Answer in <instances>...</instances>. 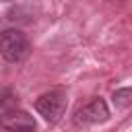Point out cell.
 Returning <instances> with one entry per match:
<instances>
[{
	"label": "cell",
	"mask_w": 132,
	"mask_h": 132,
	"mask_svg": "<svg viewBox=\"0 0 132 132\" xmlns=\"http://www.w3.org/2000/svg\"><path fill=\"white\" fill-rule=\"evenodd\" d=\"M0 50H2V58L10 64H19L23 60H27L31 45L29 39L25 37V33H21L19 29H4L0 35Z\"/></svg>",
	"instance_id": "6da1fadb"
},
{
	"label": "cell",
	"mask_w": 132,
	"mask_h": 132,
	"mask_svg": "<svg viewBox=\"0 0 132 132\" xmlns=\"http://www.w3.org/2000/svg\"><path fill=\"white\" fill-rule=\"evenodd\" d=\"M66 103H68V99H66V93L62 91V89H54V91H50V93H43L37 101H35V109H37V113L45 120V122H58L62 116H64V111H66Z\"/></svg>",
	"instance_id": "7a4b0ae2"
},
{
	"label": "cell",
	"mask_w": 132,
	"mask_h": 132,
	"mask_svg": "<svg viewBox=\"0 0 132 132\" xmlns=\"http://www.w3.org/2000/svg\"><path fill=\"white\" fill-rule=\"evenodd\" d=\"M109 120V109H107V103L97 97L93 99L91 103H87L85 107H80L74 116V124L76 126H89V124H101V122H107Z\"/></svg>",
	"instance_id": "3957f363"
},
{
	"label": "cell",
	"mask_w": 132,
	"mask_h": 132,
	"mask_svg": "<svg viewBox=\"0 0 132 132\" xmlns=\"http://www.w3.org/2000/svg\"><path fill=\"white\" fill-rule=\"evenodd\" d=\"M2 126L10 132H35V128H37L33 116L23 109H16V107L2 113Z\"/></svg>",
	"instance_id": "277c9868"
},
{
	"label": "cell",
	"mask_w": 132,
	"mask_h": 132,
	"mask_svg": "<svg viewBox=\"0 0 132 132\" xmlns=\"http://www.w3.org/2000/svg\"><path fill=\"white\" fill-rule=\"evenodd\" d=\"M130 101H132V87L118 89V91L113 93V103H116L118 107H126Z\"/></svg>",
	"instance_id": "5b68a950"
}]
</instances>
